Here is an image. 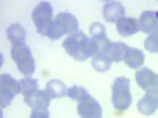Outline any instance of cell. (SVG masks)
Instances as JSON below:
<instances>
[{
	"label": "cell",
	"instance_id": "9a60e30c",
	"mask_svg": "<svg viewBox=\"0 0 158 118\" xmlns=\"http://www.w3.org/2000/svg\"><path fill=\"white\" fill-rule=\"evenodd\" d=\"M25 36H27V33H25V30L21 24H11L6 30V38L10 43H13V46L22 44L25 41Z\"/></svg>",
	"mask_w": 158,
	"mask_h": 118
},
{
	"label": "cell",
	"instance_id": "ac0fdd59",
	"mask_svg": "<svg viewBox=\"0 0 158 118\" xmlns=\"http://www.w3.org/2000/svg\"><path fill=\"white\" fill-rule=\"evenodd\" d=\"M156 107H158V106H155V104H153L150 99H147L146 96L141 98V99L138 101V110H139L142 115H152V113L156 110Z\"/></svg>",
	"mask_w": 158,
	"mask_h": 118
},
{
	"label": "cell",
	"instance_id": "d4e9b609",
	"mask_svg": "<svg viewBox=\"0 0 158 118\" xmlns=\"http://www.w3.org/2000/svg\"><path fill=\"white\" fill-rule=\"evenodd\" d=\"M146 98L147 99H150L155 106H158V87H155V88H152V90H149L147 93H146Z\"/></svg>",
	"mask_w": 158,
	"mask_h": 118
},
{
	"label": "cell",
	"instance_id": "7402d4cb",
	"mask_svg": "<svg viewBox=\"0 0 158 118\" xmlns=\"http://www.w3.org/2000/svg\"><path fill=\"white\" fill-rule=\"evenodd\" d=\"M21 88H22V93H27V91H32V90H38V81L33 77H24L21 81Z\"/></svg>",
	"mask_w": 158,
	"mask_h": 118
},
{
	"label": "cell",
	"instance_id": "cb8c5ba5",
	"mask_svg": "<svg viewBox=\"0 0 158 118\" xmlns=\"http://www.w3.org/2000/svg\"><path fill=\"white\" fill-rule=\"evenodd\" d=\"M30 118H49L48 109H32Z\"/></svg>",
	"mask_w": 158,
	"mask_h": 118
},
{
	"label": "cell",
	"instance_id": "ba28073f",
	"mask_svg": "<svg viewBox=\"0 0 158 118\" xmlns=\"http://www.w3.org/2000/svg\"><path fill=\"white\" fill-rule=\"evenodd\" d=\"M138 29L142 33H153L158 29V13L156 11H144L138 19Z\"/></svg>",
	"mask_w": 158,
	"mask_h": 118
},
{
	"label": "cell",
	"instance_id": "5bb4252c",
	"mask_svg": "<svg viewBox=\"0 0 158 118\" xmlns=\"http://www.w3.org/2000/svg\"><path fill=\"white\" fill-rule=\"evenodd\" d=\"M123 61L130 68H141L144 65V52L136 49V47H128Z\"/></svg>",
	"mask_w": 158,
	"mask_h": 118
},
{
	"label": "cell",
	"instance_id": "44dd1931",
	"mask_svg": "<svg viewBox=\"0 0 158 118\" xmlns=\"http://www.w3.org/2000/svg\"><path fill=\"white\" fill-rule=\"evenodd\" d=\"M65 33H63V30L60 29V25L57 24V21L54 19L51 22V25L48 27V30H46V36L48 38H51V39H59V38H62Z\"/></svg>",
	"mask_w": 158,
	"mask_h": 118
},
{
	"label": "cell",
	"instance_id": "6da1fadb",
	"mask_svg": "<svg viewBox=\"0 0 158 118\" xmlns=\"http://www.w3.org/2000/svg\"><path fill=\"white\" fill-rule=\"evenodd\" d=\"M63 49L68 55H71L77 61H85L92 55H95L94 49H92L90 38L84 35L82 32H77L76 35L68 36L63 41Z\"/></svg>",
	"mask_w": 158,
	"mask_h": 118
},
{
	"label": "cell",
	"instance_id": "8992f818",
	"mask_svg": "<svg viewBox=\"0 0 158 118\" xmlns=\"http://www.w3.org/2000/svg\"><path fill=\"white\" fill-rule=\"evenodd\" d=\"M77 113L81 118H101V106L98 104V101L87 95L85 98H82L77 102Z\"/></svg>",
	"mask_w": 158,
	"mask_h": 118
},
{
	"label": "cell",
	"instance_id": "9c48e42d",
	"mask_svg": "<svg viewBox=\"0 0 158 118\" xmlns=\"http://www.w3.org/2000/svg\"><path fill=\"white\" fill-rule=\"evenodd\" d=\"M136 84L142 90L149 91V90L158 87V74H155L149 68H142V69H139L136 73Z\"/></svg>",
	"mask_w": 158,
	"mask_h": 118
},
{
	"label": "cell",
	"instance_id": "7a4b0ae2",
	"mask_svg": "<svg viewBox=\"0 0 158 118\" xmlns=\"http://www.w3.org/2000/svg\"><path fill=\"white\" fill-rule=\"evenodd\" d=\"M11 58L15 60L18 69L25 77H29L35 71V60L32 57V50H30V47L25 43L15 44L11 47Z\"/></svg>",
	"mask_w": 158,
	"mask_h": 118
},
{
	"label": "cell",
	"instance_id": "52a82bcc",
	"mask_svg": "<svg viewBox=\"0 0 158 118\" xmlns=\"http://www.w3.org/2000/svg\"><path fill=\"white\" fill-rule=\"evenodd\" d=\"M24 102L32 109H48V106L51 104V96L46 93V90H32L24 93Z\"/></svg>",
	"mask_w": 158,
	"mask_h": 118
},
{
	"label": "cell",
	"instance_id": "2e32d148",
	"mask_svg": "<svg viewBox=\"0 0 158 118\" xmlns=\"http://www.w3.org/2000/svg\"><path fill=\"white\" fill-rule=\"evenodd\" d=\"M127 49L128 46L125 43H120V41H112V44L109 46L106 55L111 61H123L125 58V54H127Z\"/></svg>",
	"mask_w": 158,
	"mask_h": 118
},
{
	"label": "cell",
	"instance_id": "5b68a950",
	"mask_svg": "<svg viewBox=\"0 0 158 118\" xmlns=\"http://www.w3.org/2000/svg\"><path fill=\"white\" fill-rule=\"evenodd\" d=\"M32 19L35 22V27H36L38 33L46 35L48 27L54 21L52 19V5L49 2H40L32 13Z\"/></svg>",
	"mask_w": 158,
	"mask_h": 118
},
{
	"label": "cell",
	"instance_id": "e0dca14e",
	"mask_svg": "<svg viewBox=\"0 0 158 118\" xmlns=\"http://www.w3.org/2000/svg\"><path fill=\"white\" fill-rule=\"evenodd\" d=\"M111 60L108 58L106 54H97L94 58H92V66H94L95 71L98 73H106L111 68Z\"/></svg>",
	"mask_w": 158,
	"mask_h": 118
},
{
	"label": "cell",
	"instance_id": "ffe728a7",
	"mask_svg": "<svg viewBox=\"0 0 158 118\" xmlns=\"http://www.w3.org/2000/svg\"><path fill=\"white\" fill-rule=\"evenodd\" d=\"M144 46H146V50L152 52V54L158 52V29L147 36V39L144 41Z\"/></svg>",
	"mask_w": 158,
	"mask_h": 118
},
{
	"label": "cell",
	"instance_id": "603a6c76",
	"mask_svg": "<svg viewBox=\"0 0 158 118\" xmlns=\"http://www.w3.org/2000/svg\"><path fill=\"white\" fill-rule=\"evenodd\" d=\"M89 30H90V36H104L106 35V27L101 22H94Z\"/></svg>",
	"mask_w": 158,
	"mask_h": 118
},
{
	"label": "cell",
	"instance_id": "d6986e66",
	"mask_svg": "<svg viewBox=\"0 0 158 118\" xmlns=\"http://www.w3.org/2000/svg\"><path fill=\"white\" fill-rule=\"evenodd\" d=\"M89 95V91L84 88V87H71V88H68V93H67V96L70 98V99H73V101H76V102H79L82 98H85Z\"/></svg>",
	"mask_w": 158,
	"mask_h": 118
},
{
	"label": "cell",
	"instance_id": "7c38bea8",
	"mask_svg": "<svg viewBox=\"0 0 158 118\" xmlns=\"http://www.w3.org/2000/svg\"><path fill=\"white\" fill-rule=\"evenodd\" d=\"M115 27H117V33L120 35V36H131V35H135L139 32L138 29V21L135 18H128V16H123L117 21L115 24Z\"/></svg>",
	"mask_w": 158,
	"mask_h": 118
},
{
	"label": "cell",
	"instance_id": "4fadbf2b",
	"mask_svg": "<svg viewBox=\"0 0 158 118\" xmlns=\"http://www.w3.org/2000/svg\"><path fill=\"white\" fill-rule=\"evenodd\" d=\"M46 93L51 96V99H60L63 96H67L68 88L65 87V84L62 81L52 79V81H49L48 85H46Z\"/></svg>",
	"mask_w": 158,
	"mask_h": 118
},
{
	"label": "cell",
	"instance_id": "30bf717a",
	"mask_svg": "<svg viewBox=\"0 0 158 118\" xmlns=\"http://www.w3.org/2000/svg\"><path fill=\"white\" fill-rule=\"evenodd\" d=\"M56 21L60 25V29L63 30L65 35L71 36V35H76L79 32V22L73 14H70V13H59Z\"/></svg>",
	"mask_w": 158,
	"mask_h": 118
},
{
	"label": "cell",
	"instance_id": "277c9868",
	"mask_svg": "<svg viewBox=\"0 0 158 118\" xmlns=\"http://www.w3.org/2000/svg\"><path fill=\"white\" fill-rule=\"evenodd\" d=\"M21 91H22L21 82H18L13 76L10 74L0 76V104H2V107H8L13 98Z\"/></svg>",
	"mask_w": 158,
	"mask_h": 118
},
{
	"label": "cell",
	"instance_id": "3957f363",
	"mask_svg": "<svg viewBox=\"0 0 158 118\" xmlns=\"http://www.w3.org/2000/svg\"><path fill=\"white\" fill-rule=\"evenodd\" d=\"M112 104L117 110H127L131 106V90L128 77H117L112 84Z\"/></svg>",
	"mask_w": 158,
	"mask_h": 118
},
{
	"label": "cell",
	"instance_id": "8fae6325",
	"mask_svg": "<svg viewBox=\"0 0 158 118\" xmlns=\"http://www.w3.org/2000/svg\"><path fill=\"white\" fill-rule=\"evenodd\" d=\"M123 14H125V8L120 2H106L103 6V16L108 22L117 24V21L123 18Z\"/></svg>",
	"mask_w": 158,
	"mask_h": 118
}]
</instances>
